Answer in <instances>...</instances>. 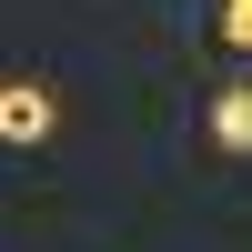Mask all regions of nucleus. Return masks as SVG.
<instances>
[{"mask_svg":"<svg viewBox=\"0 0 252 252\" xmlns=\"http://www.w3.org/2000/svg\"><path fill=\"white\" fill-rule=\"evenodd\" d=\"M61 131V101L40 91V81H0V141L10 152H31V141H51Z\"/></svg>","mask_w":252,"mask_h":252,"instance_id":"f257e3e1","label":"nucleus"},{"mask_svg":"<svg viewBox=\"0 0 252 252\" xmlns=\"http://www.w3.org/2000/svg\"><path fill=\"white\" fill-rule=\"evenodd\" d=\"M212 141H222V152H252V81L212 91Z\"/></svg>","mask_w":252,"mask_h":252,"instance_id":"f03ea898","label":"nucleus"},{"mask_svg":"<svg viewBox=\"0 0 252 252\" xmlns=\"http://www.w3.org/2000/svg\"><path fill=\"white\" fill-rule=\"evenodd\" d=\"M222 40H232V51H252V0H222Z\"/></svg>","mask_w":252,"mask_h":252,"instance_id":"7ed1b4c3","label":"nucleus"}]
</instances>
